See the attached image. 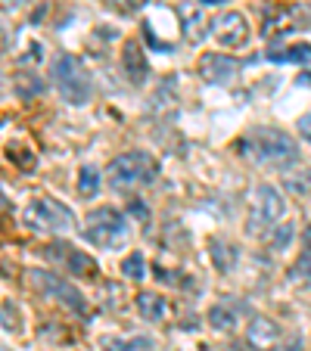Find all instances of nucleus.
<instances>
[{"mask_svg":"<svg viewBox=\"0 0 311 351\" xmlns=\"http://www.w3.org/2000/svg\"><path fill=\"white\" fill-rule=\"evenodd\" d=\"M240 146L258 165H284V162L296 159V153H299L296 140L286 131H280V128H255V131L246 134Z\"/></svg>","mask_w":311,"mask_h":351,"instance_id":"1","label":"nucleus"},{"mask_svg":"<svg viewBox=\"0 0 311 351\" xmlns=\"http://www.w3.org/2000/svg\"><path fill=\"white\" fill-rule=\"evenodd\" d=\"M286 215V199L277 186L271 184H258L252 193V206H249V218H246V233L249 237H262L271 233L280 224V218Z\"/></svg>","mask_w":311,"mask_h":351,"instance_id":"2","label":"nucleus"},{"mask_svg":"<svg viewBox=\"0 0 311 351\" xmlns=\"http://www.w3.org/2000/svg\"><path fill=\"white\" fill-rule=\"evenodd\" d=\"M159 174V165L150 153H122L109 162V184L115 190H131V186L152 184Z\"/></svg>","mask_w":311,"mask_h":351,"instance_id":"3","label":"nucleus"},{"mask_svg":"<svg viewBox=\"0 0 311 351\" xmlns=\"http://www.w3.org/2000/svg\"><path fill=\"white\" fill-rule=\"evenodd\" d=\"M54 81L60 87L62 99L72 106H84L91 99V75H87L84 62L72 53H60L54 60Z\"/></svg>","mask_w":311,"mask_h":351,"instance_id":"4","label":"nucleus"},{"mask_svg":"<svg viewBox=\"0 0 311 351\" xmlns=\"http://www.w3.org/2000/svg\"><path fill=\"white\" fill-rule=\"evenodd\" d=\"M84 237L91 239L97 249H119L128 239V221L115 208H93L84 221Z\"/></svg>","mask_w":311,"mask_h":351,"instance_id":"5","label":"nucleus"},{"mask_svg":"<svg viewBox=\"0 0 311 351\" xmlns=\"http://www.w3.org/2000/svg\"><path fill=\"white\" fill-rule=\"evenodd\" d=\"M22 221H25L32 230H50V233H69L75 230V215L72 208H66L56 199L38 196L28 202V208L22 212Z\"/></svg>","mask_w":311,"mask_h":351,"instance_id":"6","label":"nucleus"},{"mask_svg":"<svg viewBox=\"0 0 311 351\" xmlns=\"http://www.w3.org/2000/svg\"><path fill=\"white\" fill-rule=\"evenodd\" d=\"M28 280H32V289L38 292V295L50 298V302H60V305H66L69 311H75V314H84V295H81L69 280L56 277V274H50V271H32Z\"/></svg>","mask_w":311,"mask_h":351,"instance_id":"7","label":"nucleus"},{"mask_svg":"<svg viewBox=\"0 0 311 351\" xmlns=\"http://www.w3.org/2000/svg\"><path fill=\"white\" fill-rule=\"evenodd\" d=\"M212 38L218 40L221 47H227V50H240V47L249 44V22H246V16L237 13V10L221 13V16H215V22H212Z\"/></svg>","mask_w":311,"mask_h":351,"instance_id":"8","label":"nucleus"},{"mask_svg":"<svg viewBox=\"0 0 311 351\" xmlns=\"http://www.w3.org/2000/svg\"><path fill=\"white\" fill-rule=\"evenodd\" d=\"M44 255L50 261H56V265H62L72 277H87V280H93L100 274V267H97V261L91 258L87 252H78L75 245H62V243H54V245H47L44 249Z\"/></svg>","mask_w":311,"mask_h":351,"instance_id":"9","label":"nucleus"},{"mask_svg":"<svg viewBox=\"0 0 311 351\" xmlns=\"http://www.w3.org/2000/svg\"><path fill=\"white\" fill-rule=\"evenodd\" d=\"M199 72H203L205 81H212V84H227V81L237 78L240 66H237V60H231L224 53H209L199 62Z\"/></svg>","mask_w":311,"mask_h":351,"instance_id":"10","label":"nucleus"},{"mask_svg":"<svg viewBox=\"0 0 311 351\" xmlns=\"http://www.w3.org/2000/svg\"><path fill=\"white\" fill-rule=\"evenodd\" d=\"M246 339H249V345L255 351H271L280 342V326L268 317H255L249 324V330H246Z\"/></svg>","mask_w":311,"mask_h":351,"instance_id":"11","label":"nucleus"},{"mask_svg":"<svg viewBox=\"0 0 311 351\" xmlns=\"http://www.w3.org/2000/svg\"><path fill=\"white\" fill-rule=\"evenodd\" d=\"M122 62H125V72H128V78H131V84H143V81L150 78V62H146V53L137 47V40H128L125 44Z\"/></svg>","mask_w":311,"mask_h":351,"instance_id":"12","label":"nucleus"},{"mask_svg":"<svg viewBox=\"0 0 311 351\" xmlns=\"http://www.w3.org/2000/svg\"><path fill=\"white\" fill-rule=\"evenodd\" d=\"M240 314H243V308L233 302V298H224V302H218V305H212V311H209V324L215 326V330L227 332L237 326Z\"/></svg>","mask_w":311,"mask_h":351,"instance_id":"13","label":"nucleus"},{"mask_svg":"<svg viewBox=\"0 0 311 351\" xmlns=\"http://www.w3.org/2000/svg\"><path fill=\"white\" fill-rule=\"evenodd\" d=\"M209 255H212V265L224 274L233 271V265L240 261V249L231 245L227 239H212V243H209Z\"/></svg>","mask_w":311,"mask_h":351,"instance_id":"14","label":"nucleus"},{"mask_svg":"<svg viewBox=\"0 0 311 351\" xmlns=\"http://www.w3.org/2000/svg\"><path fill=\"white\" fill-rule=\"evenodd\" d=\"M13 90L19 99H34L44 93V81H41L38 72H19L13 78Z\"/></svg>","mask_w":311,"mask_h":351,"instance_id":"15","label":"nucleus"},{"mask_svg":"<svg viewBox=\"0 0 311 351\" xmlns=\"http://www.w3.org/2000/svg\"><path fill=\"white\" fill-rule=\"evenodd\" d=\"M271 62H292V66H308L311 62V44H290L284 50H274L268 53Z\"/></svg>","mask_w":311,"mask_h":351,"instance_id":"16","label":"nucleus"},{"mask_svg":"<svg viewBox=\"0 0 311 351\" xmlns=\"http://www.w3.org/2000/svg\"><path fill=\"white\" fill-rule=\"evenodd\" d=\"M284 184L290 193L296 196H311V168L308 165H296L290 171H284Z\"/></svg>","mask_w":311,"mask_h":351,"instance_id":"17","label":"nucleus"},{"mask_svg":"<svg viewBox=\"0 0 311 351\" xmlns=\"http://www.w3.org/2000/svg\"><path fill=\"white\" fill-rule=\"evenodd\" d=\"M137 311L143 314L146 320H165L168 305H165V298L152 295V292H140L137 295Z\"/></svg>","mask_w":311,"mask_h":351,"instance_id":"18","label":"nucleus"},{"mask_svg":"<svg viewBox=\"0 0 311 351\" xmlns=\"http://www.w3.org/2000/svg\"><path fill=\"white\" fill-rule=\"evenodd\" d=\"M296 239V224H277L271 230V237H268V245H271V252H286L290 249V243Z\"/></svg>","mask_w":311,"mask_h":351,"instance_id":"19","label":"nucleus"},{"mask_svg":"<svg viewBox=\"0 0 311 351\" xmlns=\"http://www.w3.org/2000/svg\"><path fill=\"white\" fill-rule=\"evenodd\" d=\"M78 193L87 199H93L100 193V171L93 165H84L78 174Z\"/></svg>","mask_w":311,"mask_h":351,"instance_id":"20","label":"nucleus"},{"mask_svg":"<svg viewBox=\"0 0 311 351\" xmlns=\"http://www.w3.org/2000/svg\"><path fill=\"white\" fill-rule=\"evenodd\" d=\"M122 274H125L128 280H143V277H146V261H143V255H140V252L128 255V258L122 261Z\"/></svg>","mask_w":311,"mask_h":351,"instance_id":"21","label":"nucleus"},{"mask_svg":"<svg viewBox=\"0 0 311 351\" xmlns=\"http://www.w3.org/2000/svg\"><path fill=\"white\" fill-rule=\"evenodd\" d=\"M0 324H3V330H10V332H19L22 330L19 311L13 308V302H0Z\"/></svg>","mask_w":311,"mask_h":351,"instance_id":"22","label":"nucleus"},{"mask_svg":"<svg viewBox=\"0 0 311 351\" xmlns=\"http://www.w3.org/2000/svg\"><path fill=\"white\" fill-rule=\"evenodd\" d=\"M113 351H152L150 339H128V342H115Z\"/></svg>","mask_w":311,"mask_h":351,"instance_id":"23","label":"nucleus"},{"mask_svg":"<svg viewBox=\"0 0 311 351\" xmlns=\"http://www.w3.org/2000/svg\"><path fill=\"white\" fill-rule=\"evenodd\" d=\"M113 10H119V13H137L140 7H143V0H106Z\"/></svg>","mask_w":311,"mask_h":351,"instance_id":"24","label":"nucleus"},{"mask_svg":"<svg viewBox=\"0 0 311 351\" xmlns=\"http://www.w3.org/2000/svg\"><path fill=\"white\" fill-rule=\"evenodd\" d=\"M299 134H302V137L311 143V115H305V119L299 121Z\"/></svg>","mask_w":311,"mask_h":351,"instance_id":"25","label":"nucleus"},{"mask_svg":"<svg viewBox=\"0 0 311 351\" xmlns=\"http://www.w3.org/2000/svg\"><path fill=\"white\" fill-rule=\"evenodd\" d=\"M131 215H140V218H146V208L140 206V202H131Z\"/></svg>","mask_w":311,"mask_h":351,"instance_id":"26","label":"nucleus"},{"mask_svg":"<svg viewBox=\"0 0 311 351\" xmlns=\"http://www.w3.org/2000/svg\"><path fill=\"white\" fill-rule=\"evenodd\" d=\"M3 50H7V32H3V25H0V56H3Z\"/></svg>","mask_w":311,"mask_h":351,"instance_id":"27","label":"nucleus"},{"mask_svg":"<svg viewBox=\"0 0 311 351\" xmlns=\"http://www.w3.org/2000/svg\"><path fill=\"white\" fill-rule=\"evenodd\" d=\"M299 84H305V87H311V72H305V75H299Z\"/></svg>","mask_w":311,"mask_h":351,"instance_id":"28","label":"nucleus"},{"mask_svg":"<svg viewBox=\"0 0 311 351\" xmlns=\"http://www.w3.org/2000/svg\"><path fill=\"white\" fill-rule=\"evenodd\" d=\"M3 208H7V193L0 190V212H3Z\"/></svg>","mask_w":311,"mask_h":351,"instance_id":"29","label":"nucleus"},{"mask_svg":"<svg viewBox=\"0 0 311 351\" xmlns=\"http://www.w3.org/2000/svg\"><path fill=\"white\" fill-rule=\"evenodd\" d=\"M308 245H311V230H308Z\"/></svg>","mask_w":311,"mask_h":351,"instance_id":"30","label":"nucleus"}]
</instances>
